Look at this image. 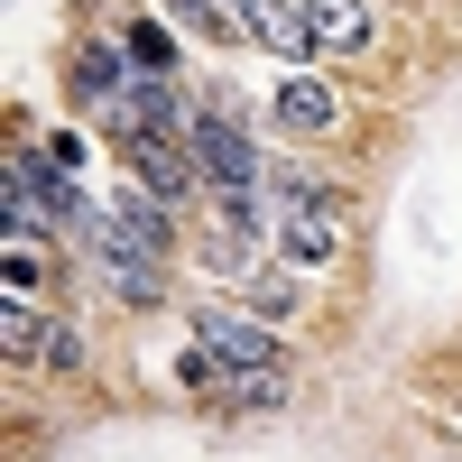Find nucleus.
Listing matches in <instances>:
<instances>
[{
  "instance_id": "nucleus-1",
  "label": "nucleus",
  "mask_w": 462,
  "mask_h": 462,
  "mask_svg": "<svg viewBox=\"0 0 462 462\" xmlns=\"http://www.w3.org/2000/svg\"><path fill=\"white\" fill-rule=\"evenodd\" d=\"M185 121H195V102H185L167 74H130V84L102 102V130L121 139V148H139V139H185Z\"/></svg>"
},
{
  "instance_id": "nucleus-2",
  "label": "nucleus",
  "mask_w": 462,
  "mask_h": 462,
  "mask_svg": "<svg viewBox=\"0 0 462 462\" xmlns=\"http://www.w3.org/2000/svg\"><path fill=\"white\" fill-rule=\"evenodd\" d=\"M185 148H195V167L222 185V195H259V139H250L241 121L195 111V121H185Z\"/></svg>"
},
{
  "instance_id": "nucleus-3",
  "label": "nucleus",
  "mask_w": 462,
  "mask_h": 462,
  "mask_svg": "<svg viewBox=\"0 0 462 462\" xmlns=\"http://www.w3.org/2000/svg\"><path fill=\"white\" fill-rule=\"evenodd\" d=\"M195 342H213L231 370H287V361H278V333H268V315H204Z\"/></svg>"
},
{
  "instance_id": "nucleus-4",
  "label": "nucleus",
  "mask_w": 462,
  "mask_h": 462,
  "mask_svg": "<svg viewBox=\"0 0 462 462\" xmlns=\"http://www.w3.org/2000/svg\"><path fill=\"white\" fill-rule=\"evenodd\" d=\"M305 28H315V56H361L370 47V0H305Z\"/></svg>"
},
{
  "instance_id": "nucleus-5",
  "label": "nucleus",
  "mask_w": 462,
  "mask_h": 462,
  "mask_svg": "<svg viewBox=\"0 0 462 462\" xmlns=\"http://www.w3.org/2000/svg\"><path fill=\"white\" fill-rule=\"evenodd\" d=\"M333 250H342V222H333V204H324V195H305V204L287 213V259H296V268H324Z\"/></svg>"
},
{
  "instance_id": "nucleus-6",
  "label": "nucleus",
  "mask_w": 462,
  "mask_h": 462,
  "mask_svg": "<svg viewBox=\"0 0 462 462\" xmlns=\"http://www.w3.org/2000/svg\"><path fill=\"white\" fill-rule=\"evenodd\" d=\"M278 121L296 139H324L333 130V84H324V74H287V84H278Z\"/></svg>"
},
{
  "instance_id": "nucleus-7",
  "label": "nucleus",
  "mask_w": 462,
  "mask_h": 462,
  "mask_svg": "<svg viewBox=\"0 0 462 462\" xmlns=\"http://www.w3.org/2000/svg\"><path fill=\"white\" fill-rule=\"evenodd\" d=\"M93 268H102V287L121 296V305H158V296H167L158 259H139V250H93Z\"/></svg>"
},
{
  "instance_id": "nucleus-8",
  "label": "nucleus",
  "mask_w": 462,
  "mask_h": 462,
  "mask_svg": "<svg viewBox=\"0 0 462 462\" xmlns=\"http://www.w3.org/2000/svg\"><path fill=\"white\" fill-rule=\"evenodd\" d=\"M130 158H139V176H148V195H167V204L204 176V167H195V148H176V139H139Z\"/></svg>"
},
{
  "instance_id": "nucleus-9",
  "label": "nucleus",
  "mask_w": 462,
  "mask_h": 462,
  "mask_svg": "<svg viewBox=\"0 0 462 462\" xmlns=\"http://www.w3.org/2000/svg\"><path fill=\"white\" fill-rule=\"evenodd\" d=\"M130 65H139L130 47H84V65H74V93H84V111H102L111 93H121V84H130Z\"/></svg>"
},
{
  "instance_id": "nucleus-10",
  "label": "nucleus",
  "mask_w": 462,
  "mask_h": 462,
  "mask_svg": "<svg viewBox=\"0 0 462 462\" xmlns=\"http://www.w3.org/2000/svg\"><path fill=\"white\" fill-rule=\"evenodd\" d=\"M167 10H176L185 28H195V37H241V28H231V10H222V0H167Z\"/></svg>"
},
{
  "instance_id": "nucleus-11",
  "label": "nucleus",
  "mask_w": 462,
  "mask_h": 462,
  "mask_svg": "<svg viewBox=\"0 0 462 462\" xmlns=\"http://www.w3.org/2000/svg\"><path fill=\"white\" fill-rule=\"evenodd\" d=\"M241 305H250V315H287V305H296V287L278 278V268H268V278H250V287H241Z\"/></svg>"
},
{
  "instance_id": "nucleus-12",
  "label": "nucleus",
  "mask_w": 462,
  "mask_h": 462,
  "mask_svg": "<svg viewBox=\"0 0 462 462\" xmlns=\"http://www.w3.org/2000/svg\"><path fill=\"white\" fill-rule=\"evenodd\" d=\"M130 56H139V74H167V65H176L167 28H130Z\"/></svg>"
},
{
  "instance_id": "nucleus-13",
  "label": "nucleus",
  "mask_w": 462,
  "mask_h": 462,
  "mask_svg": "<svg viewBox=\"0 0 462 462\" xmlns=\"http://www.w3.org/2000/svg\"><path fill=\"white\" fill-rule=\"evenodd\" d=\"M37 333H47V324H37V315H28V296H19V305H10V324H0V342H10V361H28V352H37Z\"/></svg>"
},
{
  "instance_id": "nucleus-14",
  "label": "nucleus",
  "mask_w": 462,
  "mask_h": 462,
  "mask_svg": "<svg viewBox=\"0 0 462 462\" xmlns=\"http://www.w3.org/2000/svg\"><path fill=\"white\" fill-rule=\"evenodd\" d=\"M37 352H47V361H56V370H84V342H74V333H65V324H47V333H37Z\"/></svg>"
},
{
  "instance_id": "nucleus-15",
  "label": "nucleus",
  "mask_w": 462,
  "mask_h": 462,
  "mask_svg": "<svg viewBox=\"0 0 462 462\" xmlns=\"http://www.w3.org/2000/svg\"><path fill=\"white\" fill-rule=\"evenodd\" d=\"M84 158H93V148L74 139V130H56V139H47V167H65V176H74V167H84Z\"/></svg>"
}]
</instances>
